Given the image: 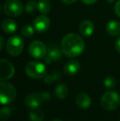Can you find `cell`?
I'll return each mask as SVG.
<instances>
[{
	"instance_id": "cell-1",
	"label": "cell",
	"mask_w": 120,
	"mask_h": 121,
	"mask_svg": "<svg viewBox=\"0 0 120 121\" xmlns=\"http://www.w3.org/2000/svg\"><path fill=\"white\" fill-rule=\"evenodd\" d=\"M61 49L63 54L67 57L76 58L83 52L85 42L77 34L69 33L62 38L61 41Z\"/></svg>"
},
{
	"instance_id": "cell-2",
	"label": "cell",
	"mask_w": 120,
	"mask_h": 121,
	"mask_svg": "<svg viewBox=\"0 0 120 121\" xmlns=\"http://www.w3.org/2000/svg\"><path fill=\"white\" fill-rule=\"evenodd\" d=\"M17 96V90L10 82L1 81L0 83V101L3 105L12 102Z\"/></svg>"
},
{
	"instance_id": "cell-3",
	"label": "cell",
	"mask_w": 120,
	"mask_h": 121,
	"mask_svg": "<svg viewBox=\"0 0 120 121\" xmlns=\"http://www.w3.org/2000/svg\"><path fill=\"white\" fill-rule=\"evenodd\" d=\"M102 107L106 110H114L120 105V96L116 91H109L103 94L100 100Z\"/></svg>"
},
{
	"instance_id": "cell-4",
	"label": "cell",
	"mask_w": 120,
	"mask_h": 121,
	"mask_svg": "<svg viewBox=\"0 0 120 121\" xmlns=\"http://www.w3.org/2000/svg\"><path fill=\"white\" fill-rule=\"evenodd\" d=\"M47 69L44 64L37 61H32L26 64V73L29 78L33 79H40L46 76Z\"/></svg>"
},
{
	"instance_id": "cell-5",
	"label": "cell",
	"mask_w": 120,
	"mask_h": 121,
	"mask_svg": "<svg viewBox=\"0 0 120 121\" xmlns=\"http://www.w3.org/2000/svg\"><path fill=\"white\" fill-rule=\"evenodd\" d=\"M24 49V40L20 35H12L7 41V52L11 56H18L22 53Z\"/></svg>"
},
{
	"instance_id": "cell-6",
	"label": "cell",
	"mask_w": 120,
	"mask_h": 121,
	"mask_svg": "<svg viewBox=\"0 0 120 121\" xmlns=\"http://www.w3.org/2000/svg\"><path fill=\"white\" fill-rule=\"evenodd\" d=\"M3 12L9 17H18L23 13V5L19 0H7L3 3Z\"/></svg>"
},
{
	"instance_id": "cell-7",
	"label": "cell",
	"mask_w": 120,
	"mask_h": 121,
	"mask_svg": "<svg viewBox=\"0 0 120 121\" xmlns=\"http://www.w3.org/2000/svg\"><path fill=\"white\" fill-rule=\"evenodd\" d=\"M28 50L30 55L35 59H44L47 53V48L45 45L40 40H35L31 42L29 45Z\"/></svg>"
},
{
	"instance_id": "cell-8",
	"label": "cell",
	"mask_w": 120,
	"mask_h": 121,
	"mask_svg": "<svg viewBox=\"0 0 120 121\" xmlns=\"http://www.w3.org/2000/svg\"><path fill=\"white\" fill-rule=\"evenodd\" d=\"M62 49H60L55 44H52L47 48V53L45 57L44 58L45 62L46 64H51L54 62L60 60L62 56Z\"/></svg>"
},
{
	"instance_id": "cell-9",
	"label": "cell",
	"mask_w": 120,
	"mask_h": 121,
	"mask_svg": "<svg viewBox=\"0 0 120 121\" xmlns=\"http://www.w3.org/2000/svg\"><path fill=\"white\" fill-rule=\"evenodd\" d=\"M33 27L38 33H44L50 26V20L46 15L42 14L36 17L33 21Z\"/></svg>"
},
{
	"instance_id": "cell-10",
	"label": "cell",
	"mask_w": 120,
	"mask_h": 121,
	"mask_svg": "<svg viewBox=\"0 0 120 121\" xmlns=\"http://www.w3.org/2000/svg\"><path fill=\"white\" fill-rule=\"evenodd\" d=\"M0 73H1V75H0V80L1 81L10 79L14 75V66L8 60L3 59H1L0 60Z\"/></svg>"
},
{
	"instance_id": "cell-11",
	"label": "cell",
	"mask_w": 120,
	"mask_h": 121,
	"mask_svg": "<svg viewBox=\"0 0 120 121\" xmlns=\"http://www.w3.org/2000/svg\"><path fill=\"white\" fill-rule=\"evenodd\" d=\"M25 104L30 109L40 108V106L44 104L40 93H30L25 98Z\"/></svg>"
},
{
	"instance_id": "cell-12",
	"label": "cell",
	"mask_w": 120,
	"mask_h": 121,
	"mask_svg": "<svg viewBox=\"0 0 120 121\" xmlns=\"http://www.w3.org/2000/svg\"><path fill=\"white\" fill-rule=\"evenodd\" d=\"M76 104L82 110H87L91 105V98L88 94L85 92L79 93L76 97Z\"/></svg>"
},
{
	"instance_id": "cell-13",
	"label": "cell",
	"mask_w": 120,
	"mask_h": 121,
	"mask_svg": "<svg viewBox=\"0 0 120 121\" xmlns=\"http://www.w3.org/2000/svg\"><path fill=\"white\" fill-rule=\"evenodd\" d=\"M81 68L80 63L77 60L72 59L67 63L63 67V72L67 76H73L79 72Z\"/></svg>"
},
{
	"instance_id": "cell-14",
	"label": "cell",
	"mask_w": 120,
	"mask_h": 121,
	"mask_svg": "<svg viewBox=\"0 0 120 121\" xmlns=\"http://www.w3.org/2000/svg\"><path fill=\"white\" fill-rule=\"evenodd\" d=\"M94 24L89 20L83 21L79 26V33L83 36H91L94 32Z\"/></svg>"
},
{
	"instance_id": "cell-15",
	"label": "cell",
	"mask_w": 120,
	"mask_h": 121,
	"mask_svg": "<svg viewBox=\"0 0 120 121\" xmlns=\"http://www.w3.org/2000/svg\"><path fill=\"white\" fill-rule=\"evenodd\" d=\"M106 31L109 35L113 36H119L120 35V22L116 20L109 21L106 24Z\"/></svg>"
},
{
	"instance_id": "cell-16",
	"label": "cell",
	"mask_w": 120,
	"mask_h": 121,
	"mask_svg": "<svg viewBox=\"0 0 120 121\" xmlns=\"http://www.w3.org/2000/svg\"><path fill=\"white\" fill-rule=\"evenodd\" d=\"M2 29L6 34L12 35L17 30V24L12 19H4L2 22Z\"/></svg>"
},
{
	"instance_id": "cell-17",
	"label": "cell",
	"mask_w": 120,
	"mask_h": 121,
	"mask_svg": "<svg viewBox=\"0 0 120 121\" xmlns=\"http://www.w3.org/2000/svg\"><path fill=\"white\" fill-rule=\"evenodd\" d=\"M54 95L58 99L62 100L65 99L68 95V87L66 84L64 83H61V84L57 85V86L54 89Z\"/></svg>"
},
{
	"instance_id": "cell-18",
	"label": "cell",
	"mask_w": 120,
	"mask_h": 121,
	"mask_svg": "<svg viewBox=\"0 0 120 121\" xmlns=\"http://www.w3.org/2000/svg\"><path fill=\"white\" fill-rule=\"evenodd\" d=\"M29 118L30 121H43L45 114L40 108H32L29 111Z\"/></svg>"
},
{
	"instance_id": "cell-19",
	"label": "cell",
	"mask_w": 120,
	"mask_h": 121,
	"mask_svg": "<svg viewBox=\"0 0 120 121\" xmlns=\"http://www.w3.org/2000/svg\"><path fill=\"white\" fill-rule=\"evenodd\" d=\"M61 78V73L55 70L50 74H46V76L44 78V81L46 84H51L54 82L58 81Z\"/></svg>"
},
{
	"instance_id": "cell-20",
	"label": "cell",
	"mask_w": 120,
	"mask_h": 121,
	"mask_svg": "<svg viewBox=\"0 0 120 121\" xmlns=\"http://www.w3.org/2000/svg\"><path fill=\"white\" fill-rule=\"evenodd\" d=\"M51 5L46 0H40L38 2V10L42 14H47L50 11Z\"/></svg>"
},
{
	"instance_id": "cell-21",
	"label": "cell",
	"mask_w": 120,
	"mask_h": 121,
	"mask_svg": "<svg viewBox=\"0 0 120 121\" xmlns=\"http://www.w3.org/2000/svg\"><path fill=\"white\" fill-rule=\"evenodd\" d=\"M34 33H35V29L33 26L30 25H25L21 30V35L24 37H30L34 35Z\"/></svg>"
},
{
	"instance_id": "cell-22",
	"label": "cell",
	"mask_w": 120,
	"mask_h": 121,
	"mask_svg": "<svg viewBox=\"0 0 120 121\" xmlns=\"http://www.w3.org/2000/svg\"><path fill=\"white\" fill-rule=\"evenodd\" d=\"M37 9H38V3L35 0H30L25 6V11L27 13H35Z\"/></svg>"
},
{
	"instance_id": "cell-23",
	"label": "cell",
	"mask_w": 120,
	"mask_h": 121,
	"mask_svg": "<svg viewBox=\"0 0 120 121\" xmlns=\"http://www.w3.org/2000/svg\"><path fill=\"white\" fill-rule=\"evenodd\" d=\"M12 115V110L9 107H3L0 110V119L1 121H7L11 117Z\"/></svg>"
},
{
	"instance_id": "cell-24",
	"label": "cell",
	"mask_w": 120,
	"mask_h": 121,
	"mask_svg": "<svg viewBox=\"0 0 120 121\" xmlns=\"http://www.w3.org/2000/svg\"><path fill=\"white\" fill-rule=\"evenodd\" d=\"M104 86L108 89H113L116 86V80L114 77L108 76L104 80Z\"/></svg>"
},
{
	"instance_id": "cell-25",
	"label": "cell",
	"mask_w": 120,
	"mask_h": 121,
	"mask_svg": "<svg viewBox=\"0 0 120 121\" xmlns=\"http://www.w3.org/2000/svg\"><path fill=\"white\" fill-rule=\"evenodd\" d=\"M40 95H41L42 100H43L44 103H47L49 100L51 98V95L49 92H46V91H44V92H40Z\"/></svg>"
},
{
	"instance_id": "cell-26",
	"label": "cell",
	"mask_w": 120,
	"mask_h": 121,
	"mask_svg": "<svg viewBox=\"0 0 120 121\" xmlns=\"http://www.w3.org/2000/svg\"><path fill=\"white\" fill-rule=\"evenodd\" d=\"M114 12H115L116 15L120 17V0H119L114 5Z\"/></svg>"
},
{
	"instance_id": "cell-27",
	"label": "cell",
	"mask_w": 120,
	"mask_h": 121,
	"mask_svg": "<svg viewBox=\"0 0 120 121\" xmlns=\"http://www.w3.org/2000/svg\"><path fill=\"white\" fill-rule=\"evenodd\" d=\"M82 3H85V4L87 5H91V4H94L97 2V0H82Z\"/></svg>"
},
{
	"instance_id": "cell-28",
	"label": "cell",
	"mask_w": 120,
	"mask_h": 121,
	"mask_svg": "<svg viewBox=\"0 0 120 121\" xmlns=\"http://www.w3.org/2000/svg\"><path fill=\"white\" fill-rule=\"evenodd\" d=\"M115 48H116V50L120 54V36L119 38L117 39L116 40V43H115Z\"/></svg>"
},
{
	"instance_id": "cell-29",
	"label": "cell",
	"mask_w": 120,
	"mask_h": 121,
	"mask_svg": "<svg viewBox=\"0 0 120 121\" xmlns=\"http://www.w3.org/2000/svg\"><path fill=\"white\" fill-rule=\"evenodd\" d=\"M62 3H66V4H72V3H76L77 0H61Z\"/></svg>"
},
{
	"instance_id": "cell-30",
	"label": "cell",
	"mask_w": 120,
	"mask_h": 121,
	"mask_svg": "<svg viewBox=\"0 0 120 121\" xmlns=\"http://www.w3.org/2000/svg\"><path fill=\"white\" fill-rule=\"evenodd\" d=\"M0 42H1V45H0V49H3V45H4V39H3V36L0 37Z\"/></svg>"
},
{
	"instance_id": "cell-31",
	"label": "cell",
	"mask_w": 120,
	"mask_h": 121,
	"mask_svg": "<svg viewBox=\"0 0 120 121\" xmlns=\"http://www.w3.org/2000/svg\"><path fill=\"white\" fill-rule=\"evenodd\" d=\"M51 121H63V120H59V119H55V120H51Z\"/></svg>"
},
{
	"instance_id": "cell-32",
	"label": "cell",
	"mask_w": 120,
	"mask_h": 121,
	"mask_svg": "<svg viewBox=\"0 0 120 121\" xmlns=\"http://www.w3.org/2000/svg\"><path fill=\"white\" fill-rule=\"evenodd\" d=\"M108 2H109V3H114V0H108Z\"/></svg>"
},
{
	"instance_id": "cell-33",
	"label": "cell",
	"mask_w": 120,
	"mask_h": 121,
	"mask_svg": "<svg viewBox=\"0 0 120 121\" xmlns=\"http://www.w3.org/2000/svg\"><path fill=\"white\" fill-rule=\"evenodd\" d=\"M118 121H120V118H119V120H118Z\"/></svg>"
},
{
	"instance_id": "cell-34",
	"label": "cell",
	"mask_w": 120,
	"mask_h": 121,
	"mask_svg": "<svg viewBox=\"0 0 120 121\" xmlns=\"http://www.w3.org/2000/svg\"><path fill=\"white\" fill-rule=\"evenodd\" d=\"M46 1H50V0H46Z\"/></svg>"
}]
</instances>
